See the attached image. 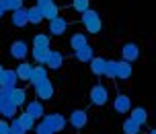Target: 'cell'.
<instances>
[{"label": "cell", "mask_w": 156, "mask_h": 134, "mask_svg": "<svg viewBox=\"0 0 156 134\" xmlns=\"http://www.w3.org/2000/svg\"><path fill=\"white\" fill-rule=\"evenodd\" d=\"M80 21L84 25L86 33H90V35H99L103 31V21H101V15H99V10H93V8H88L82 13L80 17Z\"/></svg>", "instance_id": "1"}, {"label": "cell", "mask_w": 156, "mask_h": 134, "mask_svg": "<svg viewBox=\"0 0 156 134\" xmlns=\"http://www.w3.org/2000/svg\"><path fill=\"white\" fill-rule=\"evenodd\" d=\"M88 101H90V105H94V107L107 105V101H109V91H107V87H105V85H94V87L88 91Z\"/></svg>", "instance_id": "2"}, {"label": "cell", "mask_w": 156, "mask_h": 134, "mask_svg": "<svg viewBox=\"0 0 156 134\" xmlns=\"http://www.w3.org/2000/svg\"><path fill=\"white\" fill-rule=\"evenodd\" d=\"M33 89H35V95H37L39 101H51L55 95V87H54V83L49 80V76L43 79L41 83H37Z\"/></svg>", "instance_id": "3"}, {"label": "cell", "mask_w": 156, "mask_h": 134, "mask_svg": "<svg viewBox=\"0 0 156 134\" xmlns=\"http://www.w3.org/2000/svg\"><path fill=\"white\" fill-rule=\"evenodd\" d=\"M41 120H43V122H45V124L51 128L55 134H58V132H64V130H66V126H68V120L64 118L62 114H55V111H54V114H45Z\"/></svg>", "instance_id": "4"}, {"label": "cell", "mask_w": 156, "mask_h": 134, "mask_svg": "<svg viewBox=\"0 0 156 134\" xmlns=\"http://www.w3.org/2000/svg\"><path fill=\"white\" fill-rule=\"evenodd\" d=\"M8 54H10V58L23 62L25 58L29 56V43L23 41V39H15L12 43H10V47H8Z\"/></svg>", "instance_id": "5"}, {"label": "cell", "mask_w": 156, "mask_h": 134, "mask_svg": "<svg viewBox=\"0 0 156 134\" xmlns=\"http://www.w3.org/2000/svg\"><path fill=\"white\" fill-rule=\"evenodd\" d=\"M68 27H70V23H68L64 17H55V19H51L49 25H47V33L54 35V37H62L64 33L68 31Z\"/></svg>", "instance_id": "6"}, {"label": "cell", "mask_w": 156, "mask_h": 134, "mask_svg": "<svg viewBox=\"0 0 156 134\" xmlns=\"http://www.w3.org/2000/svg\"><path fill=\"white\" fill-rule=\"evenodd\" d=\"M140 58V46L133 43V41H125L121 46V60L125 62H136Z\"/></svg>", "instance_id": "7"}, {"label": "cell", "mask_w": 156, "mask_h": 134, "mask_svg": "<svg viewBox=\"0 0 156 134\" xmlns=\"http://www.w3.org/2000/svg\"><path fill=\"white\" fill-rule=\"evenodd\" d=\"M64 62H66V58H64L62 52H58V50H49V56H47V60H45V66L47 70H60L64 66Z\"/></svg>", "instance_id": "8"}, {"label": "cell", "mask_w": 156, "mask_h": 134, "mask_svg": "<svg viewBox=\"0 0 156 134\" xmlns=\"http://www.w3.org/2000/svg\"><path fill=\"white\" fill-rule=\"evenodd\" d=\"M68 122H70V126H72V128H76V130H82V128L88 124V114H86L84 110H74V111L70 114Z\"/></svg>", "instance_id": "9"}, {"label": "cell", "mask_w": 156, "mask_h": 134, "mask_svg": "<svg viewBox=\"0 0 156 134\" xmlns=\"http://www.w3.org/2000/svg\"><path fill=\"white\" fill-rule=\"evenodd\" d=\"M10 25L12 27H16V29H23V27H27L29 25V19H27V8H16V10H12L10 13Z\"/></svg>", "instance_id": "10"}, {"label": "cell", "mask_w": 156, "mask_h": 134, "mask_svg": "<svg viewBox=\"0 0 156 134\" xmlns=\"http://www.w3.org/2000/svg\"><path fill=\"white\" fill-rule=\"evenodd\" d=\"M49 76V72H47V68L43 66V64H33V70H31V74H29V85L31 87H35L37 83H41L43 79H47Z\"/></svg>", "instance_id": "11"}, {"label": "cell", "mask_w": 156, "mask_h": 134, "mask_svg": "<svg viewBox=\"0 0 156 134\" xmlns=\"http://www.w3.org/2000/svg\"><path fill=\"white\" fill-rule=\"evenodd\" d=\"M113 110H115L117 114H127V111L132 110V99H129V95L117 93V97L113 99Z\"/></svg>", "instance_id": "12"}, {"label": "cell", "mask_w": 156, "mask_h": 134, "mask_svg": "<svg viewBox=\"0 0 156 134\" xmlns=\"http://www.w3.org/2000/svg\"><path fill=\"white\" fill-rule=\"evenodd\" d=\"M132 74H133L132 62H125V60H119V62H117V66H115V79L127 80V79H132Z\"/></svg>", "instance_id": "13"}, {"label": "cell", "mask_w": 156, "mask_h": 134, "mask_svg": "<svg viewBox=\"0 0 156 134\" xmlns=\"http://www.w3.org/2000/svg\"><path fill=\"white\" fill-rule=\"evenodd\" d=\"M25 111H27L33 120H41L43 116H45V107H43V103H41V101H29V103H25Z\"/></svg>", "instance_id": "14"}, {"label": "cell", "mask_w": 156, "mask_h": 134, "mask_svg": "<svg viewBox=\"0 0 156 134\" xmlns=\"http://www.w3.org/2000/svg\"><path fill=\"white\" fill-rule=\"evenodd\" d=\"M8 101H12L16 105V107H21V105H25L27 103V91L21 87H12L10 91H8Z\"/></svg>", "instance_id": "15"}, {"label": "cell", "mask_w": 156, "mask_h": 134, "mask_svg": "<svg viewBox=\"0 0 156 134\" xmlns=\"http://www.w3.org/2000/svg\"><path fill=\"white\" fill-rule=\"evenodd\" d=\"M16 83H19L16 72L12 70V68H4V70H2V74H0V87L12 89V87H16Z\"/></svg>", "instance_id": "16"}, {"label": "cell", "mask_w": 156, "mask_h": 134, "mask_svg": "<svg viewBox=\"0 0 156 134\" xmlns=\"http://www.w3.org/2000/svg\"><path fill=\"white\" fill-rule=\"evenodd\" d=\"M129 114V118L138 124V126H144L146 122H148V110L146 107H142V105H138V107H132V110L127 111Z\"/></svg>", "instance_id": "17"}, {"label": "cell", "mask_w": 156, "mask_h": 134, "mask_svg": "<svg viewBox=\"0 0 156 134\" xmlns=\"http://www.w3.org/2000/svg\"><path fill=\"white\" fill-rule=\"evenodd\" d=\"M105 62H107V60H105L103 56H93V58L88 60V64H90L88 68H90V72H93L94 76H103V70H105Z\"/></svg>", "instance_id": "18"}, {"label": "cell", "mask_w": 156, "mask_h": 134, "mask_svg": "<svg viewBox=\"0 0 156 134\" xmlns=\"http://www.w3.org/2000/svg\"><path fill=\"white\" fill-rule=\"evenodd\" d=\"M39 10H41V15H43V21H51L55 17H60V6L55 4L54 0H51L49 4H45L43 8H39Z\"/></svg>", "instance_id": "19"}, {"label": "cell", "mask_w": 156, "mask_h": 134, "mask_svg": "<svg viewBox=\"0 0 156 134\" xmlns=\"http://www.w3.org/2000/svg\"><path fill=\"white\" fill-rule=\"evenodd\" d=\"M93 56H94V47L90 46V43H86V46H82L80 50L74 52V58H76L78 62H88Z\"/></svg>", "instance_id": "20"}, {"label": "cell", "mask_w": 156, "mask_h": 134, "mask_svg": "<svg viewBox=\"0 0 156 134\" xmlns=\"http://www.w3.org/2000/svg\"><path fill=\"white\" fill-rule=\"evenodd\" d=\"M31 70H33V64H29V62H25V60H23V62L15 68L16 79L23 80V83H27V80H29V74H31Z\"/></svg>", "instance_id": "21"}, {"label": "cell", "mask_w": 156, "mask_h": 134, "mask_svg": "<svg viewBox=\"0 0 156 134\" xmlns=\"http://www.w3.org/2000/svg\"><path fill=\"white\" fill-rule=\"evenodd\" d=\"M16 114H19V107H16L12 101H8V99L4 101V105L0 107V116H2L4 120H12Z\"/></svg>", "instance_id": "22"}, {"label": "cell", "mask_w": 156, "mask_h": 134, "mask_svg": "<svg viewBox=\"0 0 156 134\" xmlns=\"http://www.w3.org/2000/svg\"><path fill=\"white\" fill-rule=\"evenodd\" d=\"M68 43H70V50H74V52H76V50H80V47L82 46H86V43H88V37H86L84 33H72V37H70V41H68Z\"/></svg>", "instance_id": "23"}, {"label": "cell", "mask_w": 156, "mask_h": 134, "mask_svg": "<svg viewBox=\"0 0 156 134\" xmlns=\"http://www.w3.org/2000/svg\"><path fill=\"white\" fill-rule=\"evenodd\" d=\"M49 50H51V47H33V50H31L33 62H35V64H45L47 56H49Z\"/></svg>", "instance_id": "24"}, {"label": "cell", "mask_w": 156, "mask_h": 134, "mask_svg": "<svg viewBox=\"0 0 156 134\" xmlns=\"http://www.w3.org/2000/svg\"><path fill=\"white\" fill-rule=\"evenodd\" d=\"M16 118H19V122H21V126H23L25 132H33V128H35V122L37 120H33L27 111H23V114H16Z\"/></svg>", "instance_id": "25"}, {"label": "cell", "mask_w": 156, "mask_h": 134, "mask_svg": "<svg viewBox=\"0 0 156 134\" xmlns=\"http://www.w3.org/2000/svg\"><path fill=\"white\" fill-rule=\"evenodd\" d=\"M27 19H29V25H41L43 23V15L37 6L27 8Z\"/></svg>", "instance_id": "26"}, {"label": "cell", "mask_w": 156, "mask_h": 134, "mask_svg": "<svg viewBox=\"0 0 156 134\" xmlns=\"http://www.w3.org/2000/svg\"><path fill=\"white\" fill-rule=\"evenodd\" d=\"M140 128L136 122H133L132 118H125L123 124H121V130H123V134H140Z\"/></svg>", "instance_id": "27"}, {"label": "cell", "mask_w": 156, "mask_h": 134, "mask_svg": "<svg viewBox=\"0 0 156 134\" xmlns=\"http://www.w3.org/2000/svg\"><path fill=\"white\" fill-rule=\"evenodd\" d=\"M33 47H49V35L47 33H35L33 35Z\"/></svg>", "instance_id": "28"}, {"label": "cell", "mask_w": 156, "mask_h": 134, "mask_svg": "<svg viewBox=\"0 0 156 134\" xmlns=\"http://www.w3.org/2000/svg\"><path fill=\"white\" fill-rule=\"evenodd\" d=\"M88 8H90V0H72V10H76L78 15H82Z\"/></svg>", "instance_id": "29"}, {"label": "cell", "mask_w": 156, "mask_h": 134, "mask_svg": "<svg viewBox=\"0 0 156 134\" xmlns=\"http://www.w3.org/2000/svg\"><path fill=\"white\" fill-rule=\"evenodd\" d=\"M115 66H117V60H107V62H105L103 76H107V79H115Z\"/></svg>", "instance_id": "30"}, {"label": "cell", "mask_w": 156, "mask_h": 134, "mask_svg": "<svg viewBox=\"0 0 156 134\" xmlns=\"http://www.w3.org/2000/svg\"><path fill=\"white\" fill-rule=\"evenodd\" d=\"M0 4L6 8V10H16V8H23V0H0Z\"/></svg>", "instance_id": "31"}, {"label": "cell", "mask_w": 156, "mask_h": 134, "mask_svg": "<svg viewBox=\"0 0 156 134\" xmlns=\"http://www.w3.org/2000/svg\"><path fill=\"white\" fill-rule=\"evenodd\" d=\"M33 130H35V134H55L54 130H51V128H49L45 122H43V120H39L37 124H35V128H33Z\"/></svg>", "instance_id": "32"}, {"label": "cell", "mask_w": 156, "mask_h": 134, "mask_svg": "<svg viewBox=\"0 0 156 134\" xmlns=\"http://www.w3.org/2000/svg\"><path fill=\"white\" fill-rule=\"evenodd\" d=\"M8 126H10V130H12L15 134H27V132L23 130V126H21V122H19V118H16V116L10 120V122H8Z\"/></svg>", "instance_id": "33"}, {"label": "cell", "mask_w": 156, "mask_h": 134, "mask_svg": "<svg viewBox=\"0 0 156 134\" xmlns=\"http://www.w3.org/2000/svg\"><path fill=\"white\" fill-rule=\"evenodd\" d=\"M8 120H4V118H0V134H6L8 132Z\"/></svg>", "instance_id": "34"}, {"label": "cell", "mask_w": 156, "mask_h": 134, "mask_svg": "<svg viewBox=\"0 0 156 134\" xmlns=\"http://www.w3.org/2000/svg\"><path fill=\"white\" fill-rule=\"evenodd\" d=\"M49 2H51V0H37V2H35V6H37V8H43L45 4H49Z\"/></svg>", "instance_id": "35"}, {"label": "cell", "mask_w": 156, "mask_h": 134, "mask_svg": "<svg viewBox=\"0 0 156 134\" xmlns=\"http://www.w3.org/2000/svg\"><path fill=\"white\" fill-rule=\"evenodd\" d=\"M4 13H6V8H4V6H2V4H0V19L4 17Z\"/></svg>", "instance_id": "36"}, {"label": "cell", "mask_w": 156, "mask_h": 134, "mask_svg": "<svg viewBox=\"0 0 156 134\" xmlns=\"http://www.w3.org/2000/svg\"><path fill=\"white\" fill-rule=\"evenodd\" d=\"M2 70H4V66H2V64H0V74H2Z\"/></svg>", "instance_id": "37"}, {"label": "cell", "mask_w": 156, "mask_h": 134, "mask_svg": "<svg viewBox=\"0 0 156 134\" xmlns=\"http://www.w3.org/2000/svg\"><path fill=\"white\" fill-rule=\"evenodd\" d=\"M6 134H15V132H12V130H10V128H8V132Z\"/></svg>", "instance_id": "38"}, {"label": "cell", "mask_w": 156, "mask_h": 134, "mask_svg": "<svg viewBox=\"0 0 156 134\" xmlns=\"http://www.w3.org/2000/svg\"><path fill=\"white\" fill-rule=\"evenodd\" d=\"M148 134H156V130H150V132H148Z\"/></svg>", "instance_id": "39"}]
</instances>
